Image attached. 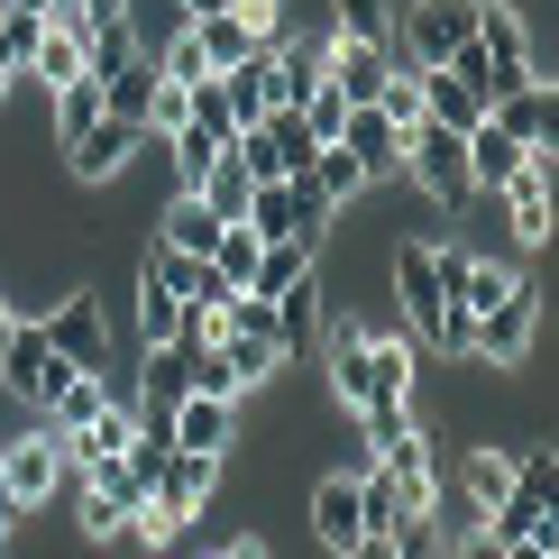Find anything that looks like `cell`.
<instances>
[{"label":"cell","instance_id":"obj_1","mask_svg":"<svg viewBox=\"0 0 559 559\" xmlns=\"http://www.w3.org/2000/svg\"><path fill=\"white\" fill-rule=\"evenodd\" d=\"M74 377H83V367L64 358V348L46 340L37 321H19V331H10V348H0V394H19V413H28V423H37V413L56 404V394L74 385Z\"/></svg>","mask_w":559,"mask_h":559},{"label":"cell","instance_id":"obj_2","mask_svg":"<svg viewBox=\"0 0 559 559\" xmlns=\"http://www.w3.org/2000/svg\"><path fill=\"white\" fill-rule=\"evenodd\" d=\"M532 340H542V285H532V275H514V294L477 312V340H468V358H486L496 377H514V367L532 358Z\"/></svg>","mask_w":559,"mask_h":559},{"label":"cell","instance_id":"obj_3","mask_svg":"<svg viewBox=\"0 0 559 559\" xmlns=\"http://www.w3.org/2000/svg\"><path fill=\"white\" fill-rule=\"evenodd\" d=\"M404 183H423V193L440 202V212H468V138L459 129H440V120H423L404 138Z\"/></svg>","mask_w":559,"mask_h":559},{"label":"cell","instance_id":"obj_4","mask_svg":"<svg viewBox=\"0 0 559 559\" xmlns=\"http://www.w3.org/2000/svg\"><path fill=\"white\" fill-rule=\"evenodd\" d=\"M477 56H486V102L542 74V46H532V28H523L514 0H477Z\"/></svg>","mask_w":559,"mask_h":559},{"label":"cell","instance_id":"obj_5","mask_svg":"<svg viewBox=\"0 0 559 559\" xmlns=\"http://www.w3.org/2000/svg\"><path fill=\"white\" fill-rule=\"evenodd\" d=\"M468 37H477V0H413V10H394V56L404 64H450Z\"/></svg>","mask_w":559,"mask_h":559},{"label":"cell","instance_id":"obj_6","mask_svg":"<svg viewBox=\"0 0 559 559\" xmlns=\"http://www.w3.org/2000/svg\"><path fill=\"white\" fill-rule=\"evenodd\" d=\"M56 486H64V459H56V440H46L37 423L0 440V504H10V514H37Z\"/></svg>","mask_w":559,"mask_h":559},{"label":"cell","instance_id":"obj_7","mask_svg":"<svg viewBox=\"0 0 559 559\" xmlns=\"http://www.w3.org/2000/svg\"><path fill=\"white\" fill-rule=\"evenodd\" d=\"M37 331L56 340L64 358L83 367V377H110V321H102V294H83V285H74V294H56V302L37 312Z\"/></svg>","mask_w":559,"mask_h":559},{"label":"cell","instance_id":"obj_8","mask_svg":"<svg viewBox=\"0 0 559 559\" xmlns=\"http://www.w3.org/2000/svg\"><path fill=\"white\" fill-rule=\"evenodd\" d=\"M431 258H440V312H486V302H504V294H514V266H496V258H477V248H431Z\"/></svg>","mask_w":559,"mask_h":559},{"label":"cell","instance_id":"obj_9","mask_svg":"<svg viewBox=\"0 0 559 559\" xmlns=\"http://www.w3.org/2000/svg\"><path fill=\"white\" fill-rule=\"evenodd\" d=\"M138 138H147V129H129V120H110V110H102L83 138H64V175H74V183H120L129 156H138Z\"/></svg>","mask_w":559,"mask_h":559},{"label":"cell","instance_id":"obj_10","mask_svg":"<svg viewBox=\"0 0 559 559\" xmlns=\"http://www.w3.org/2000/svg\"><path fill=\"white\" fill-rule=\"evenodd\" d=\"M385 294L404 302L413 340H431V321H440V258H431L423 239H404V248H394V258H385Z\"/></svg>","mask_w":559,"mask_h":559},{"label":"cell","instance_id":"obj_11","mask_svg":"<svg viewBox=\"0 0 559 559\" xmlns=\"http://www.w3.org/2000/svg\"><path fill=\"white\" fill-rule=\"evenodd\" d=\"M486 120H496L504 138H523V147H550V138H559V83L532 74V83H514V92H496Z\"/></svg>","mask_w":559,"mask_h":559},{"label":"cell","instance_id":"obj_12","mask_svg":"<svg viewBox=\"0 0 559 559\" xmlns=\"http://www.w3.org/2000/svg\"><path fill=\"white\" fill-rule=\"evenodd\" d=\"M340 147L367 166V183H394V175H404V129H394L377 102H348V120H340Z\"/></svg>","mask_w":559,"mask_h":559},{"label":"cell","instance_id":"obj_13","mask_svg":"<svg viewBox=\"0 0 559 559\" xmlns=\"http://www.w3.org/2000/svg\"><path fill=\"white\" fill-rule=\"evenodd\" d=\"M239 413L248 404H229V394H183V404L166 413V431H175V450H239Z\"/></svg>","mask_w":559,"mask_h":559},{"label":"cell","instance_id":"obj_14","mask_svg":"<svg viewBox=\"0 0 559 559\" xmlns=\"http://www.w3.org/2000/svg\"><path fill=\"white\" fill-rule=\"evenodd\" d=\"M212 486H221V450H175L166 468H156V486H147V496H156V504H175V514L193 523L202 504H212Z\"/></svg>","mask_w":559,"mask_h":559},{"label":"cell","instance_id":"obj_15","mask_svg":"<svg viewBox=\"0 0 559 559\" xmlns=\"http://www.w3.org/2000/svg\"><path fill=\"white\" fill-rule=\"evenodd\" d=\"M523 166H532V147H523V138H504L496 120H477V129H468V193H486V202H496Z\"/></svg>","mask_w":559,"mask_h":559},{"label":"cell","instance_id":"obj_16","mask_svg":"<svg viewBox=\"0 0 559 559\" xmlns=\"http://www.w3.org/2000/svg\"><path fill=\"white\" fill-rule=\"evenodd\" d=\"M312 275H321V248L312 239H258V266H248V285L239 294H294V285H312Z\"/></svg>","mask_w":559,"mask_h":559},{"label":"cell","instance_id":"obj_17","mask_svg":"<svg viewBox=\"0 0 559 559\" xmlns=\"http://www.w3.org/2000/svg\"><path fill=\"white\" fill-rule=\"evenodd\" d=\"M183 394H193V340L147 348V367H138V394H129V404H138V413H175Z\"/></svg>","mask_w":559,"mask_h":559},{"label":"cell","instance_id":"obj_18","mask_svg":"<svg viewBox=\"0 0 559 559\" xmlns=\"http://www.w3.org/2000/svg\"><path fill=\"white\" fill-rule=\"evenodd\" d=\"M221 212H212V202H193V193H166V212H156V239H166V248H183V258H212V248H221Z\"/></svg>","mask_w":559,"mask_h":559},{"label":"cell","instance_id":"obj_19","mask_svg":"<svg viewBox=\"0 0 559 559\" xmlns=\"http://www.w3.org/2000/svg\"><path fill=\"white\" fill-rule=\"evenodd\" d=\"M183 28H193V46H202V64H212V74H229V64H248V56H266V37L248 28L239 10H212V19H183Z\"/></svg>","mask_w":559,"mask_h":559},{"label":"cell","instance_id":"obj_20","mask_svg":"<svg viewBox=\"0 0 559 559\" xmlns=\"http://www.w3.org/2000/svg\"><path fill=\"white\" fill-rule=\"evenodd\" d=\"M321 312H331L321 275H312V285H294V294H275V340H285V358H312V348H321Z\"/></svg>","mask_w":559,"mask_h":559},{"label":"cell","instance_id":"obj_21","mask_svg":"<svg viewBox=\"0 0 559 559\" xmlns=\"http://www.w3.org/2000/svg\"><path fill=\"white\" fill-rule=\"evenodd\" d=\"M312 542L331 550V559L358 542V477H321L312 486Z\"/></svg>","mask_w":559,"mask_h":559},{"label":"cell","instance_id":"obj_22","mask_svg":"<svg viewBox=\"0 0 559 559\" xmlns=\"http://www.w3.org/2000/svg\"><path fill=\"white\" fill-rule=\"evenodd\" d=\"M138 56H147L138 19H92V28H83V74H92V83H110V74H120V64H138Z\"/></svg>","mask_w":559,"mask_h":559},{"label":"cell","instance_id":"obj_23","mask_svg":"<svg viewBox=\"0 0 559 559\" xmlns=\"http://www.w3.org/2000/svg\"><path fill=\"white\" fill-rule=\"evenodd\" d=\"M302 183H312V193L340 212V202H358V193H367V166L340 147V138H321V147H312V166H302Z\"/></svg>","mask_w":559,"mask_h":559},{"label":"cell","instance_id":"obj_24","mask_svg":"<svg viewBox=\"0 0 559 559\" xmlns=\"http://www.w3.org/2000/svg\"><path fill=\"white\" fill-rule=\"evenodd\" d=\"M110 394H120V385H110V377H74V385H64V394H56V404H46V413H37V431H46V440H64V431H83V423H92V413H102V404H110Z\"/></svg>","mask_w":559,"mask_h":559},{"label":"cell","instance_id":"obj_25","mask_svg":"<svg viewBox=\"0 0 559 559\" xmlns=\"http://www.w3.org/2000/svg\"><path fill=\"white\" fill-rule=\"evenodd\" d=\"M212 83H221V102H229V120H239V129H258L266 110H275V92H266V56L229 64V74H212Z\"/></svg>","mask_w":559,"mask_h":559},{"label":"cell","instance_id":"obj_26","mask_svg":"<svg viewBox=\"0 0 559 559\" xmlns=\"http://www.w3.org/2000/svg\"><path fill=\"white\" fill-rule=\"evenodd\" d=\"M156 83H166V74H156V64L138 56V64H120V74L102 83V110H110V120H129V129H147V102H156Z\"/></svg>","mask_w":559,"mask_h":559},{"label":"cell","instance_id":"obj_27","mask_svg":"<svg viewBox=\"0 0 559 559\" xmlns=\"http://www.w3.org/2000/svg\"><path fill=\"white\" fill-rule=\"evenodd\" d=\"M74 74H83V28H37V56H28V74H19V83L56 92V83H74Z\"/></svg>","mask_w":559,"mask_h":559},{"label":"cell","instance_id":"obj_28","mask_svg":"<svg viewBox=\"0 0 559 559\" xmlns=\"http://www.w3.org/2000/svg\"><path fill=\"white\" fill-rule=\"evenodd\" d=\"M193 202H212V212H221V221H239V212H248V166H239V156H229V147H221V156H212V166H202V175H193Z\"/></svg>","mask_w":559,"mask_h":559},{"label":"cell","instance_id":"obj_29","mask_svg":"<svg viewBox=\"0 0 559 559\" xmlns=\"http://www.w3.org/2000/svg\"><path fill=\"white\" fill-rule=\"evenodd\" d=\"M258 138L275 147V166H285V175H302V166H312V147H321L302 110H266V120H258Z\"/></svg>","mask_w":559,"mask_h":559},{"label":"cell","instance_id":"obj_30","mask_svg":"<svg viewBox=\"0 0 559 559\" xmlns=\"http://www.w3.org/2000/svg\"><path fill=\"white\" fill-rule=\"evenodd\" d=\"M514 496L559 504V450H550V440H514Z\"/></svg>","mask_w":559,"mask_h":559},{"label":"cell","instance_id":"obj_31","mask_svg":"<svg viewBox=\"0 0 559 559\" xmlns=\"http://www.w3.org/2000/svg\"><path fill=\"white\" fill-rule=\"evenodd\" d=\"M138 340L147 348H166V340H183V302L156 285V275H138Z\"/></svg>","mask_w":559,"mask_h":559},{"label":"cell","instance_id":"obj_32","mask_svg":"<svg viewBox=\"0 0 559 559\" xmlns=\"http://www.w3.org/2000/svg\"><path fill=\"white\" fill-rule=\"evenodd\" d=\"M46 102H56V147H64V138H83L92 120H102V83H92V74L56 83V92H46Z\"/></svg>","mask_w":559,"mask_h":559},{"label":"cell","instance_id":"obj_33","mask_svg":"<svg viewBox=\"0 0 559 559\" xmlns=\"http://www.w3.org/2000/svg\"><path fill=\"white\" fill-rule=\"evenodd\" d=\"M331 37H367V46H394V0H331Z\"/></svg>","mask_w":559,"mask_h":559},{"label":"cell","instance_id":"obj_34","mask_svg":"<svg viewBox=\"0 0 559 559\" xmlns=\"http://www.w3.org/2000/svg\"><path fill=\"white\" fill-rule=\"evenodd\" d=\"M120 532H129L138 550H175V542H183V514H175V504H156V496H138V514H129Z\"/></svg>","mask_w":559,"mask_h":559},{"label":"cell","instance_id":"obj_35","mask_svg":"<svg viewBox=\"0 0 559 559\" xmlns=\"http://www.w3.org/2000/svg\"><path fill=\"white\" fill-rule=\"evenodd\" d=\"M385 542H394V559H440V523H431V514H413V523H394Z\"/></svg>","mask_w":559,"mask_h":559},{"label":"cell","instance_id":"obj_36","mask_svg":"<svg viewBox=\"0 0 559 559\" xmlns=\"http://www.w3.org/2000/svg\"><path fill=\"white\" fill-rule=\"evenodd\" d=\"M302 120H312V138H340V120H348V102H340V83L321 74V92L302 102Z\"/></svg>","mask_w":559,"mask_h":559},{"label":"cell","instance_id":"obj_37","mask_svg":"<svg viewBox=\"0 0 559 559\" xmlns=\"http://www.w3.org/2000/svg\"><path fill=\"white\" fill-rule=\"evenodd\" d=\"M83 542H120V514H110L102 496H83Z\"/></svg>","mask_w":559,"mask_h":559},{"label":"cell","instance_id":"obj_38","mask_svg":"<svg viewBox=\"0 0 559 559\" xmlns=\"http://www.w3.org/2000/svg\"><path fill=\"white\" fill-rule=\"evenodd\" d=\"M340 559H394V542H385V532H358V542H348Z\"/></svg>","mask_w":559,"mask_h":559},{"label":"cell","instance_id":"obj_39","mask_svg":"<svg viewBox=\"0 0 559 559\" xmlns=\"http://www.w3.org/2000/svg\"><path fill=\"white\" fill-rule=\"evenodd\" d=\"M212 559H275V550L258 542V532H239V542H229V550H212Z\"/></svg>","mask_w":559,"mask_h":559},{"label":"cell","instance_id":"obj_40","mask_svg":"<svg viewBox=\"0 0 559 559\" xmlns=\"http://www.w3.org/2000/svg\"><path fill=\"white\" fill-rule=\"evenodd\" d=\"M212 10H229V0H175V19H212Z\"/></svg>","mask_w":559,"mask_h":559},{"label":"cell","instance_id":"obj_41","mask_svg":"<svg viewBox=\"0 0 559 559\" xmlns=\"http://www.w3.org/2000/svg\"><path fill=\"white\" fill-rule=\"evenodd\" d=\"M10 331H19V312H10V294H0V348H10Z\"/></svg>","mask_w":559,"mask_h":559},{"label":"cell","instance_id":"obj_42","mask_svg":"<svg viewBox=\"0 0 559 559\" xmlns=\"http://www.w3.org/2000/svg\"><path fill=\"white\" fill-rule=\"evenodd\" d=\"M10 523H19V514H10V504H0V559H10Z\"/></svg>","mask_w":559,"mask_h":559},{"label":"cell","instance_id":"obj_43","mask_svg":"<svg viewBox=\"0 0 559 559\" xmlns=\"http://www.w3.org/2000/svg\"><path fill=\"white\" fill-rule=\"evenodd\" d=\"M10 92H19V74H10V64H0V102H10Z\"/></svg>","mask_w":559,"mask_h":559}]
</instances>
